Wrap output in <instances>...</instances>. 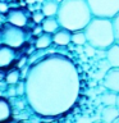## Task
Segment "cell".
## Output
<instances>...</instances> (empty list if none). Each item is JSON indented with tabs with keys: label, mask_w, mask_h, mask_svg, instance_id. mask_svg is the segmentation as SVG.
<instances>
[{
	"label": "cell",
	"mask_w": 119,
	"mask_h": 123,
	"mask_svg": "<svg viewBox=\"0 0 119 123\" xmlns=\"http://www.w3.org/2000/svg\"><path fill=\"white\" fill-rule=\"evenodd\" d=\"M24 87V96L33 111L42 117H56L76 104L81 82L71 59L50 54L28 69Z\"/></svg>",
	"instance_id": "obj_1"
},
{
	"label": "cell",
	"mask_w": 119,
	"mask_h": 123,
	"mask_svg": "<svg viewBox=\"0 0 119 123\" xmlns=\"http://www.w3.org/2000/svg\"><path fill=\"white\" fill-rule=\"evenodd\" d=\"M60 28L71 33L83 31L91 22L92 15L87 0H63L56 14Z\"/></svg>",
	"instance_id": "obj_2"
},
{
	"label": "cell",
	"mask_w": 119,
	"mask_h": 123,
	"mask_svg": "<svg viewBox=\"0 0 119 123\" xmlns=\"http://www.w3.org/2000/svg\"><path fill=\"white\" fill-rule=\"evenodd\" d=\"M87 44L96 50L106 51L110 46L115 44L113 22L109 19L92 18L87 27L83 30Z\"/></svg>",
	"instance_id": "obj_3"
},
{
	"label": "cell",
	"mask_w": 119,
	"mask_h": 123,
	"mask_svg": "<svg viewBox=\"0 0 119 123\" xmlns=\"http://www.w3.org/2000/svg\"><path fill=\"white\" fill-rule=\"evenodd\" d=\"M92 18L113 19L119 14V0H87Z\"/></svg>",
	"instance_id": "obj_4"
},
{
	"label": "cell",
	"mask_w": 119,
	"mask_h": 123,
	"mask_svg": "<svg viewBox=\"0 0 119 123\" xmlns=\"http://www.w3.org/2000/svg\"><path fill=\"white\" fill-rule=\"evenodd\" d=\"M26 40V33L21 27L6 23L1 31V45L9 46L12 49L19 48Z\"/></svg>",
	"instance_id": "obj_5"
},
{
	"label": "cell",
	"mask_w": 119,
	"mask_h": 123,
	"mask_svg": "<svg viewBox=\"0 0 119 123\" xmlns=\"http://www.w3.org/2000/svg\"><path fill=\"white\" fill-rule=\"evenodd\" d=\"M102 86L105 90L119 94V68H109L102 78Z\"/></svg>",
	"instance_id": "obj_6"
},
{
	"label": "cell",
	"mask_w": 119,
	"mask_h": 123,
	"mask_svg": "<svg viewBox=\"0 0 119 123\" xmlns=\"http://www.w3.org/2000/svg\"><path fill=\"white\" fill-rule=\"evenodd\" d=\"M6 21H8L9 25L21 27V28L27 25V17H26L24 12H22V10H19V9H13V10L8 12Z\"/></svg>",
	"instance_id": "obj_7"
},
{
	"label": "cell",
	"mask_w": 119,
	"mask_h": 123,
	"mask_svg": "<svg viewBox=\"0 0 119 123\" xmlns=\"http://www.w3.org/2000/svg\"><path fill=\"white\" fill-rule=\"evenodd\" d=\"M15 60L14 49L5 45H0V68H5Z\"/></svg>",
	"instance_id": "obj_8"
},
{
	"label": "cell",
	"mask_w": 119,
	"mask_h": 123,
	"mask_svg": "<svg viewBox=\"0 0 119 123\" xmlns=\"http://www.w3.org/2000/svg\"><path fill=\"white\" fill-rule=\"evenodd\" d=\"M59 6L60 1H58V0H46V1L41 3V12L45 15V18H53L56 17Z\"/></svg>",
	"instance_id": "obj_9"
},
{
	"label": "cell",
	"mask_w": 119,
	"mask_h": 123,
	"mask_svg": "<svg viewBox=\"0 0 119 123\" xmlns=\"http://www.w3.org/2000/svg\"><path fill=\"white\" fill-rule=\"evenodd\" d=\"M105 60L109 68H119V45L114 44L106 50Z\"/></svg>",
	"instance_id": "obj_10"
},
{
	"label": "cell",
	"mask_w": 119,
	"mask_h": 123,
	"mask_svg": "<svg viewBox=\"0 0 119 123\" xmlns=\"http://www.w3.org/2000/svg\"><path fill=\"white\" fill-rule=\"evenodd\" d=\"M117 118H119V111L115 106H104L100 113L101 123H113Z\"/></svg>",
	"instance_id": "obj_11"
},
{
	"label": "cell",
	"mask_w": 119,
	"mask_h": 123,
	"mask_svg": "<svg viewBox=\"0 0 119 123\" xmlns=\"http://www.w3.org/2000/svg\"><path fill=\"white\" fill-rule=\"evenodd\" d=\"M12 118V106L9 101L0 96V123H10Z\"/></svg>",
	"instance_id": "obj_12"
},
{
	"label": "cell",
	"mask_w": 119,
	"mask_h": 123,
	"mask_svg": "<svg viewBox=\"0 0 119 123\" xmlns=\"http://www.w3.org/2000/svg\"><path fill=\"white\" fill-rule=\"evenodd\" d=\"M53 42H55L59 46H65L69 42H72V33L67 30L60 28L58 32H55L53 35Z\"/></svg>",
	"instance_id": "obj_13"
},
{
	"label": "cell",
	"mask_w": 119,
	"mask_h": 123,
	"mask_svg": "<svg viewBox=\"0 0 119 123\" xmlns=\"http://www.w3.org/2000/svg\"><path fill=\"white\" fill-rule=\"evenodd\" d=\"M41 27H42V31L44 33H49V35H54L55 32L60 30V26L58 23V19L56 17H53V18H45L44 22L41 23Z\"/></svg>",
	"instance_id": "obj_14"
},
{
	"label": "cell",
	"mask_w": 119,
	"mask_h": 123,
	"mask_svg": "<svg viewBox=\"0 0 119 123\" xmlns=\"http://www.w3.org/2000/svg\"><path fill=\"white\" fill-rule=\"evenodd\" d=\"M117 95L115 92H111V91H105L104 94L101 95V103L104 104V106H115V101H117Z\"/></svg>",
	"instance_id": "obj_15"
},
{
	"label": "cell",
	"mask_w": 119,
	"mask_h": 123,
	"mask_svg": "<svg viewBox=\"0 0 119 123\" xmlns=\"http://www.w3.org/2000/svg\"><path fill=\"white\" fill-rule=\"evenodd\" d=\"M53 42V36L49 33H41L36 40V48L37 49H45Z\"/></svg>",
	"instance_id": "obj_16"
},
{
	"label": "cell",
	"mask_w": 119,
	"mask_h": 123,
	"mask_svg": "<svg viewBox=\"0 0 119 123\" xmlns=\"http://www.w3.org/2000/svg\"><path fill=\"white\" fill-rule=\"evenodd\" d=\"M72 42L76 46H84V45H86L87 44V40H86V36H84L83 31L72 33Z\"/></svg>",
	"instance_id": "obj_17"
},
{
	"label": "cell",
	"mask_w": 119,
	"mask_h": 123,
	"mask_svg": "<svg viewBox=\"0 0 119 123\" xmlns=\"http://www.w3.org/2000/svg\"><path fill=\"white\" fill-rule=\"evenodd\" d=\"M19 72L18 71H12L8 73V76H6V83H9V85H17L19 82Z\"/></svg>",
	"instance_id": "obj_18"
},
{
	"label": "cell",
	"mask_w": 119,
	"mask_h": 123,
	"mask_svg": "<svg viewBox=\"0 0 119 123\" xmlns=\"http://www.w3.org/2000/svg\"><path fill=\"white\" fill-rule=\"evenodd\" d=\"M113 28H114V37H115V44L119 45V14L115 17L113 21Z\"/></svg>",
	"instance_id": "obj_19"
},
{
	"label": "cell",
	"mask_w": 119,
	"mask_h": 123,
	"mask_svg": "<svg viewBox=\"0 0 119 123\" xmlns=\"http://www.w3.org/2000/svg\"><path fill=\"white\" fill-rule=\"evenodd\" d=\"M83 49H84V54H86L87 56H94V55H96V49L92 48L91 45L86 44V45L83 46Z\"/></svg>",
	"instance_id": "obj_20"
},
{
	"label": "cell",
	"mask_w": 119,
	"mask_h": 123,
	"mask_svg": "<svg viewBox=\"0 0 119 123\" xmlns=\"http://www.w3.org/2000/svg\"><path fill=\"white\" fill-rule=\"evenodd\" d=\"M32 19L36 23H42V22H44V19H45V15L42 14V12H35Z\"/></svg>",
	"instance_id": "obj_21"
},
{
	"label": "cell",
	"mask_w": 119,
	"mask_h": 123,
	"mask_svg": "<svg viewBox=\"0 0 119 123\" xmlns=\"http://www.w3.org/2000/svg\"><path fill=\"white\" fill-rule=\"evenodd\" d=\"M77 123H94V119L90 117H81L77 119Z\"/></svg>",
	"instance_id": "obj_22"
},
{
	"label": "cell",
	"mask_w": 119,
	"mask_h": 123,
	"mask_svg": "<svg viewBox=\"0 0 119 123\" xmlns=\"http://www.w3.org/2000/svg\"><path fill=\"white\" fill-rule=\"evenodd\" d=\"M6 12H9V8H8L6 3H4V1H0V14H3V13H6Z\"/></svg>",
	"instance_id": "obj_23"
},
{
	"label": "cell",
	"mask_w": 119,
	"mask_h": 123,
	"mask_svg": "<svg viewBox=\"0 0 119 123\" xmlns=\"http://www.w3.org/2000/svg\"><path fill=\"white\" fill-rule=\"evenodd\" d=\"M33 32H35V35H38V33H41V32H44V31H42V27H36V28H35V31H33Z\"/></svg>",
	"instance_id": "obj_24"
},
{
	"label": "cell",
	"mask_w": 119,
	"mask_h": 123,
	"mask_svg": "<svg viewBox=\"0 0 119 123\" xmlns=\"http://www.w3.org/2000/svg\"><path fill=\"white\" fill-rule=\"evenodd\" d=\"M76 51L78 53V54H82V53H84L83 46H77V48H76Z\"/></svg>",
	"instance_id": "obj_25"
},
{
	"label": "cell",
	"mask_w": 119,
	"mask_h": 123,
	"mask_svg": "<svg viewBox=\"0 0 119 123\" xmlns=\"http://www.w3.org/2000/svg\"><path fill=\"white\" fill-rule=\"evenodd\" d=\"M8 94H9L10 96H14V95H17V90H14L13 87H10V88H9V92H8Z\"/></svg>",
	"instance_id": "obj_26"
},
{
	"label": "cell",
	"mask_w": 119,
	"mask_h": 123,
	"mask_svg": "<svg viewBox=\"0 0 119 123\" xmlns=\"http://www.w3.org/2000/svg\"><path fill=\"white\" fill-rule=\"evenodd\" d=\"M115 108H117L118 111H119V94L117 95V101H115Z\"/></svg>",
	"instance_id": "obj_27"
},
{
	"label": "cell",
	"mask_w": 119,
	"mask_h": 123,
	"mask_svg": "<svg viewBox=\"0 0 119 123\" xmlns=\"http://www.w3.org/2000/svg\"><path fill=\"white\" fill-rule=\"evenodd\" d=\"M113 123H119V118H117V119H115V121H114Z\"/></svg>",
	"instance_id": "obj_28"
},
{
	"label": "cell",
	"mask_w": 119,
	"mask_h": 123,
	"mask_svg": "<svg viewBox=\"0 0 119 123\" xmlns=\"http://www.w3.org/2000/svg\"><path fill=\"white\" fill-rule=\"evenodd\" d=\"M1 22H3V15L0 14V23H1Z\"/></svg>",
	"instance_id": "obj_29"
},
{
	"label": "cell",
	"mask_w": 119,
	"mask_h": 123,
	"mask_svg": "<svg viewBox=\"0 0 119 123\" xmlns=\"http://www.w3.org/2000/svg\"><path fill=\"white\" fill-rule=\"evenodd\" d=\"M0 45H1V31H0Z\"/></svg>",
	"instance_id": "obj_30"
},
{
	"label": "cell",
	"mask_w": 119,
	"mask_h": 123,
	"mask_svg": "<svg viewBox=\"0 0 119 123\" xmlns=\"http://www.w3.org/2000/svg\"><path fill=\"white\" fill-rule=\"evenodd\" d=\"M94 123H101V122H94Z\"/></svg>",
	"instance_id": "obj_31"
},
{
	"label": "cell",
	"mask_w": 119,
	"mask_h": 123,
	"mask_svg": "<svg viewBox=\"0 0 119 123\" xmlns=\"http://www.w3.org/2000/svg\"><path fill=\"white\" fill-rule=\"evenodd\" d=\"M10 123H12V122H10Z\"/></svg>",
	"instance_id": "obj_32"
}]
</instances>
